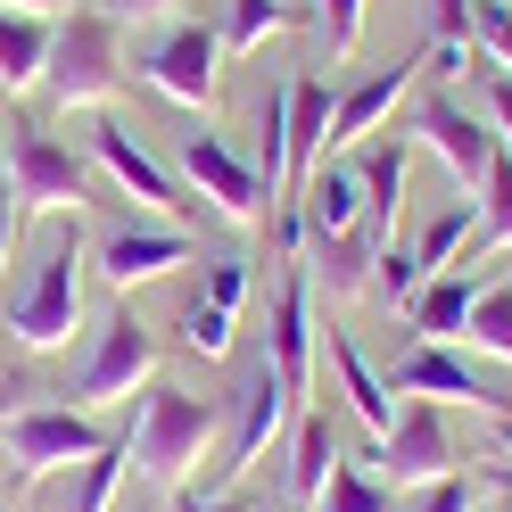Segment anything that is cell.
<instances>
[{"mask_svg": "<svg viewBox=\"0 0 512 512\" xmlns=\"http://www.w3.org/2000/svg\"><path fill=\"white\" fill-rule=\"evenodd\" d=\"M75 323H83V232H75V207H58L34 232L25 265H17L0 331H9V347H25V356H58V347L75 339Z\"/></svg>", "mask_w": 512, "mask_h": 512, "instance_id": "1", "label": "cell"}, {"mask_svg": "<svg viewBox=\"0 0 512 512\" xmlns=\"http://www.w3.org/2000/svg\"><path fill=\"white\" fill-rule=\"evenodd\" d=\"M215 430H223V397H190L182 380H141V413H133L124 455H133L141 479L182 488V471L215 446Z\"/></svg>", "mask_w": 512, "mask_h": 512, "instance_id": "2", "label": "cell"}, {"mask_svg": "<svg viewBox=\"0 0 512 512\" xmlns=\"http://www.w3.org/2000/svg\"><path fill=\"white\" fill-rule=\"evenodd\" d=\"M124 75V25L108 9H67L50 34V100L58 108H108V91Z\"/></svg>", "mask_w": 512, "mask_h": 512, "instance_id": "3", "label": "cell"}, {"mask_svg": "<svg viewBox=\"0 0 512 512\" xmlns=\"http://www.w3.org/2000/svg\"><path fill=\"white\" fill-rule=\"evenodd\" d=\"M108 446V430L91 422L83 405H9L0 413V455H9V471L25 479V488H42V479H58L67 463H83V455H100Z\"/></svg>", "mask_w": 512, "mask_h": 512, "instance_id": "4", "label": "cell"}, {"mask_svg": "<svg viewBox=\"0 0 512 512\" xmlns=\"http://www.w3.org/2000/svg\"><path fill=\"white\" fill-rule=\"evenodd\" d=\"M141 380H157V331L141 323L133 306H108L100 331H91L83 364L67 372V405H108V397H133Z\"/></svg>", "mask_w": 512, "mask_h": 512, "instance_id": "5", "label": "cell"}, {"mask_svg": "<svg viewBox=\"0 0 512 512\" xmlns=\"http://www.w3.org/2000/svg\"><path fill=\"white\" fill-rule=\"evenodd\" d=\"M17 190V207H42V215H58V207H83V190H91V166L50 133L42 116H17L9 124V174H0Z\"/></svg>", "mask_w": 512, "mask_h": 512, "instance_id": "6", "label": "cell"}, {"mask_svg": "<svg viewBox=\"0 0 512 512\" xmlns=\"http://www.w3.org/2000/svg\"><path fill=\"white\" fill-rule=\"evenodd\" d=\"M290 380L273 372V356H256L248 372H240V389L223 397V413H232V430H223V446H215V479H240L256 455H265V446L290 430Z\"/></svg>", "mask_w": 512, "mask_h": 512, "instance_id": "7", "label": "cell"}, {"mask_svg": "<svg viewBox=\"0 0 512 512\" xmlns=\"http://www.w3.org/2000/svg\"><path fill=\"white\" fill-rule=\"evenodd\" d=\"M174 157H182V174H190V190L223 215V223H265V207H273V190L256 182V166L223 141V133H207V124H190V133L174 141Z\"/></svg>", "mask_w": 512, "mask_h": 512, "instance_id": "8", "label": "cell"}, {"mask_svg": "<svg viewBox=\"0 0 512 512\" xmlns=\"http://www.w3.org/2000/svg\"><path fill=\"white\" fill-rule=\"evenodd\" d=\"M389 389H397V397H430V405H479V413H496V422L512 430V397H504L479 364H463L446 339H413L405 356L389 364Z\"/></svg>", "mask_w": 512, "mask_h": 512, "instance_id": "9", "label": "cell"}, {"mask_svg": "<svg viewBox=\"0 0 512 512\" xmlns=\"http://www.w3.org/2000/svg\"><path fill=\"white\" fill-rule=\"evenodd\" d=\"M141 75H149V91H166L174 108H207L215 100V75H223V34L199 25V17H174L166 34H149Z\"/></svg>", "mask_w": 512, "mask_h": 512, "instance_id": "10", "label": "cell"}, {"mask_svg": "<svg viewBox=\"0 0 512 512\" xmlns=\"http://www.w3.org/2000/svg\"><path fill=\"white\" fill-rule=\"evenodd\" d=\"M91 265H100V281L116 298H133L149 290V281H166L174 265H190V232L166 215H141V223H108L100 248H91Z\"/></svg>", "mask_w": 512, "mask_h": 512, "instance_id": "11", "label": "cell"}, {"mask_svg": "<svg viewBox=\"0 0 512 512\" xmlns=\"http://www.w3.org/2000/svg\"><path fill=\"white\" fill-rule=\"evenodd\" d=\"M380 479L389 488H430V479H446L463 455H455V430H446V405H430V397H413V405H397V422H389V438H380Z\"/></svg>", "mask_w": 512, "mask_h": 512, "instance_id": "12", "label": "cell"}, {"mask_svg": "<svg viewBox=\"0 0 512 512\" xmlns=\"http://www.w3.org/2000/svg\"><path fill=\"white\" fill-rule=\"evenodd\" d=\"M413 133L430 141V157H446V174H455L463 190L488 182V166H496V133H488V116H479V108L455 100V91H430L422 116H413Z\"/></svg>", "mask_w": 512, "mask_h": 512, "instance_id": "13", "label": "cell"}, {"mask_svg": "<svg viewBox=\"0 0 512 512\" xmlns=\"http://www.w3.org/2000/svg\"><path fill=\"white\" fill-rule=\"evenodd\" d=\"M83 149H91V166H100L116 190H133L141 207H157V215H182V199H174V174H166V166H157V157L141 149V133H133L124 116H91Z\"/></svg>", "mask_w": 512, "mask_h": 512, "instance_id": "14", "label": "cell"}, {"mask_svg": "<svg viewBox=\"0 0 512 512\" xmlns=\"http://www.w3.org/2000/svg\"><path fill=\"white\" fill-rule=\"evenodd\" d=\"M413 75H422V67H397V58H389V67H372V75H356V83H347L339 100H331V149L372 141L380 124L397 116V100L413 91ZM331 149H323V157H331Z\"/></svg>", "mask_w": 512, "mask_h": 512, "instance_id": "15", "label": "cell"}, {"mask_svg": "<svg viewBox=\"0 0 512 512\" xmlns=\"http://www.w3.org/2000/svg\"><path fill=\"white\" fill-rule=\"evenodd\" d=\"M331 100L339 91L323 75H290V108H281V141H290V166H281V190H298L331 149Z\"/></svg>", "mask_w": 512, "mask_h": 512, "instance_id": "16", "label": "cell"}, {"mask_svg": "<svg viewBox=\"0 0 512 512\" xmlns=\"http://www.w3.org/2000/svg\"><path fill=\"white\" fill-rule=\"evenodd\" d=\"M331 380H339V405L356 413V422L372 430V446H380V438H389V422H397V389H389V372H380L347 331H331Z\"/></svg>", "mask_w": 512, "mask_h": 512, "instance_id": "17", "label": "cell"}, {"mask_svg": "<svg viewBox=\"0 0 512 512\" xmlns=\"http://www.w3.org/2000/svg\"><path fill=\"white\" fill-rule=\"evenodd\" d=\"M273 372L290 380V389L306 397V380H314V314H306V273L298 265H281V290H273Z\"/></svg>", "mask_w": 512, "mask_h": 512, "instance_id": "18", "label": "cell"}, {"mask_svg": "<svg viewBox=\"0 0 512 512\" xmlns=\"http://www.w3.org/2000/svg\"><path fill=\"white\" fill-rule=\"evenodd\" d=\"M405 166H413V141H405V133H380V141L364 149V166H356V182H364V232H372V240H397Z\"/></svg>", "mask_w": 512, "mask_h": 512, "instance_id": "19", "label": "cell"}, {"mask_svg": "<svg viewBox=\"0 0 512 512\" xmlns=\"http://www.w3.org/2000/svg\"><path fill=\"white\" fill-rule=\"evenodd\" d=\"M290 199H298L306 240H323V232H356V223H364V182H356V166H331V157L290 190Z\"/></svg>", "mask_w": 512, "mask_h": 512, "instance_id": "20", "label": "cell"}, {"mask_svg": "<svg viewBox=\"0 0 512 512\" xmlns=\"http://www.w3.org/2000/svg\"><path fill=\"white\" fill-rule=\"evenodd\" d=\"M50 34H58V17L0 9V91H34L50 75Z\"/></svg>", "mask_w": 512, "mask_h": 512, "instance_id": "21", "label": "cell"}, {"mask_svg": "<svg viewBox=\"0 0 512 512\" xmlns=\"http://www.w3.org/2000/svg\"><path fill=\"white\" fill-rule=\"evenodd\" d=\"M488 290V273H430L422 281V298H413L405 314H413V339H463V323H471V298Z\"/></svg>", "mask_w": 512, "mask_h": 512, "instance_id": "22", "label": "cell"}, {"mask_svg": "<svg viewBox=\"0 0 512 512\" xmlns=\"http://www.w3.org/2000/svg\"><path fill=\"white\" fill-rule=\"evenodd\" d=\"M331 463H339V430H331V413L314 405V413H298V438H290V504L314 512V496L331 488Z\"/></svg>", "mask_w": 512, "mask_h": 512, "instance_id": "23", "label": "cell"}, {"mask_svg": "<svg viewBox=\"0 0 512 512\" xmlns=\"http://www.w3.org/2000/svg\"><path fill=\"white\" fill-rule=\"evenodd\" d=\"M116 479H124V438H108L100 455L67 463V488H58V512H108V504H116Z\"/></svg>", "mask_w": 512, "mask_h": 512, "instance_id": "24", "label": "cell"}, {"mask_svg": "<svg viewBox=\"0 0 512 512\" xmlns=\"http://www.w3.org/2000/svg\"><path fill=\"white\" fill-rule=\"evenodd\" d=\"M314 512H397V488H389L372 463L339 455V463H331V488L314 496Z\"/></svg>", "mask_w": 512, "mask_h": 512, "instance_id": "25", "label": "cell"}, {"mask_svg": "<svg viewBox=\"0 0 512 512\" xmlns=\"http://www.w3.org/2000/svg\"><path fill=\"white\" fill-rule=\"evenodd\" d=\"M372 256H380V240L364 232V223H356V232H323V240H314V273H323L331 290H364Z\"/></svg>", "mask_w": 512, "mask_h": 512, "instance_id": "26", "label": "cell"}, {"mask_svg": "<svg viewBox=\"0 0 512 512\" xmlns=\"http://www.w3.org/2000/svg\"><path fill=\"white\" fill-rule=\"evenodd\" d=\"M463 347H479V356H488V364H512V281H488V290L471 298Z\"/></svg>", "mask_w": 512, "mask_h": 512, "instance_id": "27", "label": "cell"}, {"mask_svg": "<svg viewBox=\"0 0 512 512\" xmlns=\"http://www.w3.org/2000/svg\"><path fill=\"white\" fill-rule=\"evenodd\" d=\"M298 9L290 0H232V17H223V58H248V50H265V34H281Z\"/></svg>", "mask_w": 512, "mask_h": 512, "instance_id": "28", "label": "cell"}, {"mask_svg": "<svg viewBox=\"0 0 512 512\" xmlns=\"http://www.w3.org/2000/svg\"><path fill=\"white\" fill-rule=\"evenodd\" d=\"M471 199H479L471 248H512V157H504V149H496V166H488V182H479Z\"/></svg>", "mask_w": 512, "mask_h": 512, "instance_id": "29", "label": "cell"}, {"mask_svg": "<svg viewBox=\"0 0 512 512\" xmlns=\"http://www.w3.org/2000/svg\"><path fill=\"white\" fill-rule=\"evenodd\" d=\"M174 331H182L190 356H232V306H215V298H190Z\"/></svg>", "mask_w": 512, "mask_h": 512, "instance_id": "30", "label": "cell"}, {"mask_svg": "<svg viewBox=\"0 0 512 512\" xmlns=\"http://www.w3.org/2000/svg\"><path fill=\"white\" fill-rule=\"evenodd\" d=\"M372 281H380V298H389V306H413V298H422V256H413V248H397V240H380V256H372Z\"/></svg>", "mask_w": 512, "mask_h": 512, "instance_id": "31", "label": "cell"}, {"mask_svg": "<svg viewBox=\"0 0 512 512\" xmlns=\"http://www.w3.org/2000/svg\"><path fill=\"white\" fill-rule=\"evenodd\" d=\"M471 42L488 50V67L512 75V0H471Z\"/></svg>", "mask_w": 512, "mask_h": 512, "instance_id": "32", "label": "cell"}, {"mask_svg": "<svg viewBox=\"0 0 512 512\" xmlns=\"http://www.w3.org/2000/svg\"><path fill=\"white\" fill-rule=\"evenodd\" d=\"M314 25H323L331 58H347V50H356V34H364V0H314Z\"/></svg>", "mask_w": 512, "mask_h": 512, "instance_id": "33", "label": "cell"}, {"mask_svg": "<svg viewBox=\"0 0 512 512\" xmlns=\"http://www.w3.org/2000/svg\"><path fill=\"white\" fill-rule=\"evenodd\" d=\"M413 512H479L471 471H446V479H430V488H413Z\"/></svg>", "mask_w": 512, "mask_h": 512, "instance_id": "34", "label": "cell"}, {"mask_svg": "<svg viewBox=\"0 0 512 512\" xmlns=\"http://www.w3.org/2000/svg\"><path fill=\"white\" fill-rule=\"evenodd\" d=\"M248 256H223V265H207V281H199V298H215V306H232L240 314V298H248Z\"/></svg>", "mask_w": 512, "mask_h": 512, "instance_id": "35", "label": "cell"}, {"mask_svg": "<svg viewBox=\"0 0 512 512\" xmlns=\"http://www.w3.org/2000/svg\"><path fill=\"white\" fill-rule=\"evenodd\" d=\"M174 512H256L240 496H199V488H174Z\"/></svg>", "mask_w": 512, "mask_h": 512, "instance_id": "36", "label": "cell"}, {"mask_svg": "<svg viewBox=\"0 0 512 512\" xmlns=\"http://www.w3.org/2000/svg\"><path fill=\"white\" fill-rule=\"evenodd\" d=\"M488 116L504 124V133H496V141H512V75H504V67L488 75Z\"/></svg>", "mask_w": 512, "mask_h": 512, "instance_id": "37", "label": "cell"}, {"mask_svg": "<svg viewBox=\"0 0 512 512\" xmlns=\"http://www.w3.org/2000/svg\"><path fill=\"white\" fill-rule=\"evenodd\" d=\"M17 215H25V207H17V190L0 182V265H9V248H17Z\"/></svg>", "mask_w": 512, "mask_h": 512, "instance_id": "38", "label": "cell"}, {"mask_svg": "<svg viewBox=\"0 0 512 512\" xmlns=\"http://www.w3.org/2000/svg\"><path fill=\"white\" fill-rule=\"evenodd\" d=\"M100 9H108L116 25H149L157 9H166V0H100Z\"/></svg>", "mask_w": 512, "mask_h": 512, "instance_id": "39", "label": "cell"}, {"mask_svg": "<svg viewBox=\"0 0 512 512\" xmlns=\"http://www.w3.org/2000/svg\"><path fill=\"white\" fill-rule=\"evenodd\" d=\"M0 9H34V17H50V9H67V0H0Z\"/></svg>", "mask_w": 512, "mask_h": 512, "instance_id": "40", "label": "cell"}, {"mask_svg": "<svg viewBox=\"0 0 512 512\" xmlns=\"http://www.w3.org/2000/svg\"><path fill=\"white\" fill-rule=\"evenodd\" d=\"M496 488H504V496H512V463H496Z\"/></svg>", "mask_w": 512, "mask_h": 512, "instance_id": "41", "label": "cell"}, {"mask_svg": "<svg viewBox=\"0 0 512 512\" xmlns=\"http://www.w3.org/2000/svg\"><path fill=\"white\" fill-rule=\"evenodd\" d=\"M488 512H512V496H496V504H488Z\"/></svg>", "mask_w": 512, "mask_h": 512, "instance_id": "42", "label": "cell"}]
</instances>
